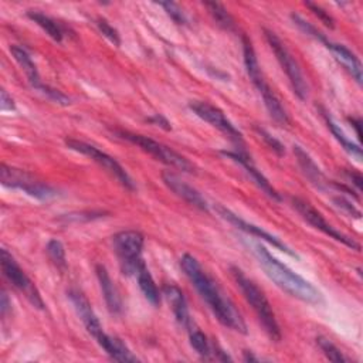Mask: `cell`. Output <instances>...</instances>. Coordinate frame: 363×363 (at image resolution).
Listing matches in <instances>:
<instances>
[{"label":"cell","mask_w":363,"mask_h":363,"mask_svg":"<svg viewBox=\"0 0 363 363\" xmlns=\"http://www.w3.org/2000/svg\"><path fill=\"white\" fill-rule=\"evenodd\" d=\"M65 145L75 150V152H79L88 157H91L94 162H96L101 167H104L109 174H112L123 187L129 189V190H133L135 189V184H133V180L130 179V176L128 174V172L119 164V162H116L112 156L106 155L105 152H102L101 149H98L96 146L91 145V143H86V142H82V140H78V139H67L65 140Z\"/></svg>","instance_id":"9c48e42d"},{"label":"cell","mask_w":363,"mask_h":363,"mask_svg":"<svg viewBox=\"0 0 363 363\" xmlns=\"http://www.w3.org/2000/svg\"><path fill=\"white\" fill-rule=\"evenodd\" d=\"M95 271H96V278H98L108 311L115 315L119 313L122 311V299L118 292V288L115 286V282L111 279V277L104 265L98 264Z\"/></svg>","instance_id":"e0dca14e"},{"label":"cell","mask_w":363,"mask_h":363,"mask_svg":"<svg viewBox=\"0 0 363 363\" xmlns=\"http://www.w3.org/2000/svg\"><path fill=\"white\" fill-rule=\"evenodd\" d=\"M138 284H139V288L140 291L143 292L145 298L153 305V306H157L159 302H160V294H159V289L150 275V272L147 271L146 267H142L138 274Z\"/></svg>","instance_id":"d4e9b609"},{"label":"cell","mask_w":363,"mask_h":363,"mask_svg":"<svg viewBox=\"0 0 363 363\" xmlns=\"http://www.w3.org/2000/svg\"><path fill=\"white\" fill-rule=\"evenodd\" d=\"M251 248L267 277L284 292L308 303H319L322 301L320 292L309 281L272 257L265 247L261 244H251Z\"/></svg>","instance_id":"7a4b0ae2"},{"label":"cell","mask_w":363,"mask_h":363,"mask_svg":"<svg viewBox=\"0 0 363 363\" xmlns=\"http://www.w3.org/2000/svg\"><path fill=\"white\" fill-rule=\"evenodd\" d=\"M0 177H1V183L4 186L23 190L28 196L35 197L38 200H50L57 196V191L52 187L37 180L30 173L20 170V169H14V167L1 164Z\"/></svg>","instance_id":"52a82bcc"},{"label":"cell","mask_w":363,"mask_h":363,"mask_svg":"<svg viewBox=\"0 0 363 363\" xmlns=\"http://www.w3.org/2000/svg\"><path fill=\"white\" fill-rule=\"evenodd\" d=\"M115 133L119 138L139 146L142 150L147 152L155 159H157V160H160V162H163L169 166L177 167V169L184 170V172H193V169H194L193 164L186 157H183L182 155H179L177 152L170 149L169 146H166L163 143H159V142H156V140H153V139H150L145 135L132 133V132H128V130H115Z\"/></svg>","instance_id":"8992f818"},{"label":"cell","mask_w":363,"mask_h":363,"mask_svg":"<svg viewBox=\"0 0 363 363\" xmlns=\"http://www.w3.org/2000/svg\"><path fill=\"white\" fill-rule=\"evenodd\" d=\"M346 176L349 177V180H352V183L356 186V189H357V190H360V189H362V182H363V180H362L360 173L353 172V170H352V172L349 170V172L346 173Z\"/></svg>","instance_id":"f35d334b"},{"label":"cell","mask_w":363,"mask_h":363,"mask_svg":"<svg viewBox=\"0 0 363 363\" xmlns=\"http://www.w3.org/2000/svg\"><path fill=\"white\" fill-rule=\"evenodd\" d=\"M180 267L189 281L194 285L200 296L210 306L218 322L235 332L247 333V326L240 312L234 308L231 301L224 296L220 286L214 282L211 277L207 275L200 262L193 255L184 254L180 258Z\"/></svg>","instance_id":"6da1fadb"},{"label":"cell","mask_w":363,"mask_h":363,"mask_svg":"<svg viewBox=\"0 0 363 363\" xmlns=\"http://www.w3.org/2000/svg\"><path fill=\"white\" fill-rule=\"evenodd\" d=\"M47 254L50 259L57 265V268H65V250L60 240H50L47 244Z\"/></svg>","instance_id":"f546056e"},{"label":"cell","mask_w":363,"mask_h":363,"mask_svg":"<svg viewBox=\"0 0 363 363\" xmlns=\"http://www.w3.org/2000/svg\"><path fill=\"white\" fill-rule=\"evenodd\" d=\"M333 203H335V206H336L337 208H340L343 213H346V214H349V216H352V217L360 218V211H359L350 201H347L346 199H343V197H333Z\"/></svg>","instance_id":"e575fe53"},{"label":"cell","mask_w":363,"mask_h":363,"mask_svg":"<svg viewBox=\"0 0 363 363\" xmlns=\"http://www.w3.org/2000/svg\"><path fill=\"white\" fill-rule=\"evenodd\" d=\"M163 295L164 298L167 299L174 316H176V320L190 329L191 328V319H190V313H189V308H187V302H186V298L182 292L180 288L174 286V285H166L163 288Z\"/></svg>","instance_id":"d6986e66"},{"label":"cell","mask_w":363,"mask_h":363,"mask_svg":"<svg viewBox=\"0 0 363 363\" xmlns=\"http://www.w3.org/2000/svg\"><path fill=\"white\" fill-rule=\"evenodd\" d=\"M325 118H326V123H328V128L330 129V132L333 133V136L336 138V140L342 145V147L350 155V156H353V157H356V160H362V147L359 146V145H356L354 142H352L345 133H343V130L340 129V126H337L335 122H333V119L330 118V116H328L326 113H325Z\"/></svg>","instance_id":"484cf974"},{"label":"cell","mask_w":363,"mask_h":363,"mask_svg":"<svg viewBox=\"0 0 363 363\" xmlns=\"http://www.w3.org/2000/svg\"><path fill=\"white\" fill-rule=\"evenodd\" d=\"M10 309H11V302H10L9 296H7V292L3 289V291H1V301H0V311H1V316L4 318Z\"/></svg>","instance_id":"8d00e7d4"},{"label":"cell","mask_w":363,"mask_h":363,"mask_svg":"<svg viewBox=\"0 0 363 363\" xmlns=\"http://www.w3.org/2000/svg\"><path fill=\"white\" fill-rule=\"evenodd\" d=\"M0 106L3 111H14L16 109L13 98L4 89H1V92H0Z\"/></svg>","instance_id":"d590c367"},{"label":"cell","mask_w":363,"mask_h":363,"mask_svg":"<svg viewBox=\"0 0 363 363\" xmlns=\"http://www.w3.org/2000/svg\"><path fill=\"white\" fill-rule=\"evenodd\" d=\"M257 129V132L259 133V136L264 139V142L268 145V147H271L274 152H277L278 155H282L284 153V146H282V143L278 140V139H275L274 136H271L265 129H262V128H255Z\"/></svg>","instance_id":"836d02e7"},{"label":"cell","mask_w":363,"mask_h":363,"mask_svg":"<svg viewBox=\"0 0 363 363\" xmlns=\"http://www.w3.org/2000/svg\"><path fill=\"white\" fill-rule=\"evenodd\" d=\"M316 343H318V346L320 347V350L323 352V354H325L330 362L343 363V362H347V360H349V359L340 352V349H337L329 339L319 336V337L316 339Z\"/></svg>","instance_id":"f1b7e54d"},{"label":"cell","mask_w":363,"mask_h":363,"mask_svg":"<svg viewBox=\"0 0 363 363\" xmlns=\"http://www.w3.org/2000/svg\"><path fill=\"white\" fill-rule=\"evenodd\" d=\"M264 33H265L267 41H268L271 50L274 51L281 68L285 71V74L289 79L294 94L301 101H305L308 98V84L305 81V77H303L298 62L294 58V55L289 52L286 45L279 40V37L274 31L264 28Z\"/></svg>","instance_id":"5b68a950"},{"label":"cell","mask_w":363,"mask_h":363,"mask_svg":"<svg viewBox=\"0 0 363 363\" xmlns=\"http://www.w3.org/2000/svg\"><path fill=\"white\" fill-rule=\"evenodd\" d=\"M159 6H162L166 13L172 17V20L177 24H184L186 23V17H184V13L182 11V9L176 4V3H172V1H162L159 3Z\"/></svg>","instance_id":"1f68e13d"},{"label":"cell","mask_w":363,"mask_h":363,"mask_svg":"<svg viewBox=\"0 0 363 363\" xmlns=\"http://www.w3.org/2000/svg\"><path fill=\"white\" fill-rule=\"evenodd\" d=\"M242 55H244V65H245L247 75L250 77V79L255 85V88L259 89L267 82L262 77V72H261V68H259L252 43L245 35H242Z\"/></svg>","instance_id":"44dd1931"},{"label":"cell","mask_w":363,"mask_h":363,"mask_svg":"<svg viewBox=\"0 0 363 363\" xmlns=\"http://www.w3.org/2000/svg\"><path fill=\"white\" fill-rule=\"evenodd\" d=\"M291 201H292L294 208H295V210L302 216V218H303L306 223H309L312 227H315L316 230H319V231H322L323 234L329 235L330 238H333V240H336V241H339V242L347 245V247L352 248V250H359V248H360V245H359L354 240L349 238L347 235L342 234V233L337 231L335 227H332V225L323 218V216H322L316 208H313L308 201H305V200H302V199H298V197H294Z\"/></svg>","instance_id":"30bf717a"},{"label":"cell","mask_w":363,"mask_h":363,"mask_svg":"<svg viewBox=\"0 0 363 363\" xmlns=\"http://www.w3.org/2000/svg\"><path fill=\"white\" fill-rule=\"evenodd\" d=\"M189 339H190V345L191 347L203 357V359H211V345L210 342L207 340L206 335L199 330V329H193L190 328L189 329Z\"/></svg>","instance_id":"83f0119b"},{"label":"cell","mask_w":363,"mask_h":363,"mask_svg":"<svg viewBox=\"0 0 363 363\" xmlns=\"http://www.w3.org/2000/svg\"><path fill=\"white\" fill-rule=\"evenodd\" d=\"M204 6L207 7L208 13L211 14V17L214 18V21L224 30L227 31H234L235 30V23L234 18L231 17V14L220 4V3H214V1H206Z\"/></svg>","instance_id":"4316f807"},{"label":"cell","mask_w":363,"mask_h":363,"mask_svg":"<svg viewBox=\"0 0 363 363\" xmlns=\"http://www.w3.org/2000/svg\"><path fill=\"white\" fill-rule=\"evenodd\" d=\"M115 252L119 258L123 274H138V271L145 267L142 259V250L145 238L136 230H123L112 237Z\"/></svg>","instance_id":"277c9868"},{"label":"cell","mask_w":363,"mask_h":363,"mask_svg":"<svg viewBox=\"0 0 363 363\" xmlns=\"http://www.w3.org/2000/svg\"><path fill=\"white\" fill-rule=\"evenodd\" d=\"M95 340L106 352V354L116 362H136L138 360V357L135 354H132V352L126 347V345L118 337L109 336L105 332H102Z\"/></svg>","instance_id":"ffe728a7"},{"label":"cell","mask_w":363,"mask_h":363,"mask_svg":"<svg viewBox=\"0 0 363 363\" xmlns=\"http://www.w3.org/2000/svg\"><path fill=\"white\" fill-rule=\"evenodd\" d=\"M27 16L37 26H40L54 41H58V43L62 41L64 33H62V28L60 27V24L55 20H52L51 17H48L47 14H44L41 11H34V10H30L27 13Z\"/></svg>","instance_id":"cb8c5ba5"},{"label":"cell","mask_w":363,"mask_h":363,"mask_svg":"<svg viewBox=\"0 0 363 363\" xmlns=\"http://www.w3.org/2000/svg\"><path fill=\"white\" fill-rule=\"evenodd\" d=\"M230 269H231V274H233V278H234L235 284L241 289V292H242L245 301L248 302V305L255 312V315H257L258 320L261 322V325H262L264 330L267 332V335L274 342L281 340L279 325L277 322V318H275V313L272 311V306L268 302V299L264 295V292L238 267H231Z\"/></svg>","instance_id":"3957f363"},{"label":"cell","mask_w":363,"mask_h":363,"mask_svg":"<svg viewBox=\"0 0 363 363\" xmlns=\"http://www.w3.org/2000/svg\"><path fill=\"white\" fill-rule=\"evenodd\" d=\"M162 180L167 186L169 190H172L176 196H179L184 201H187L190 206L197 207L199 210H204V211L208 210V204H207L206 199L194 187H191L189 183L182 180L177 174H174L172 172H163Z\"/></svg>","instance_id":"4fadbf2b"},{"label":"cell","mask_w":363,"mask_h":363,"mask_svg":"<svg viewBox=\"0 0 363 363\" xmlns=\"http://www.w3.org/2000/svg\"><path fill=\"white\" fill-rule=\"evenodd\" d=\"M150 123H153V125H156V126H160V128H163V129H166V130H169L170 129V125H169V122L162 116V115H159V113H156V115H153V116H150L149 119H147Z\"/></svg>","instance_id":"74e56055"},{"label":"cell","mask_w":363,"mask_h":363,"mask_svg":"<svg viewBox=\"0 0 363 363\" xmlns=\"http://www.w3.org/2000/svg\"><path fill=\"white\" fill-rule=\"evenodd\" d=\"M10 52L13 54L14 60L17 61V64L21 67V69L24 71L30 85L35 89V91H40V88L44 85L40 79V75H38V71H37V67L34 64V61L31 60L30 54L23 48V47H18V45H11L10 47Z\"/></svg>","instance_id":"7402d4cb"},{"label":"cell","mask_w":363,"mask_h":363,"mask_svg":"<svg viewBox=\"0 0 363 363\" xmlns=\"http://www.w3.org/2000/svg\"><path fill=\"white\" fill-rule=\"evenodd\" d=\"M189 108L203 121H206L207 123H210L211 126L217 128L218 130H221L223 133H225L230 139H233L234 142L237 143H241L242 142V138H241V132L227 119V116L224 115V112L206 102V101H190L189 102Z\"/></svg>","instance_id":"8fae6325"},{"label":"cell","mask_w":363,"mask_h":363,"mask_svg":"<svg viewBox=\"0 0 363 363\" xmlns=\"http://www.w3.org/2000/svg\"><path fill=\"white\" fill-rule=\"evenodd\" d=\"M96 27H98V30H99V33L105 37V38H108L112 44H115L116 47L118 45H121V38H119V33L116 31V28H113L105 18H98L96 20Z\"/></svg>","instance_id":"4dcf8cb0"},{"label":"cell","mask_w":363,"mask_h":363,"mask_svg":"<svg viewBox=\"0 0 363 363\" xmlns=\"http://www.w3.org/2000/svg\"><path fill=\"white\" fill-rule=\"evenodd\" d=\"M306 4V7H309L311 9V11L326 26V27H330V28H333L335 27V24H333V18L329 16V13L328 11H325L320 6H318V4H313V3H311V1H306L305 3Z\"/></svg>","instance_id":"d6a6232c"},{"label":"cell","mask_w":363,"mask_h":363,"mask_svg":"<svg viewBox=\"0 0 363 363\" xmlns=\"http://www.w3.org/2000/svg\"><path fill=\"white\" fill-rule=\"evenodd\" d=\"M224 156H227V157H230V159H233V160H235L237 163H240L242 167H244V170L251 176V179L254 180V183L267 194V196H269L271 199H274V200H281V196L278 194V191L271 186V183L268 182V179L261 173V170H258L257 169V166L252 163V160H251V157L245 153V152H231V150H223L221 152Z\"/></svg>","instance_id":"9a60e30c"},{"label":"cell","mask_w":363,"mask_h":363,"mask_svg":"<svg viewBox=\"0 0 363 363\" xmlns=\"http://www.w3.org/2000/svg\"><path fill=\"white\" fill-rule=\"evenodd\" d=\"M326 45L328 50L332 51L333 57L342 64V67L354 78V81L357 84H362V64L359 61V58L343 44H337V43H332L326 38V41L323 43Z\"/></svg>","instance_id":"ac0fdd59"},{"label":"cell","mask_w":363,"mask_h":363,"mask_svg":"<svg viewBox=\"0 0 363 363\" xmlns=\"http://www.w3.org/2000/svg\"><path fill=\"white\" fill-rule=\"evenodd\" d=\"M214 208H216V211L218 213V216H220L221 218L227 220L230 224L235 225L238 230H241V231H244V233H247V234L255 235V237H258V238H261V240L269 242L272 247L278 248L279 251H284L285 254H288V255H291V257H294V258H298V255H296L288 245H285L279 238H277L275 235H272V234H269L268 231L262 230L261 227H258V225H255V224H252V223H248V221L242 220L241 217H238L237 214H234L231 210L225 208L224 206L217 204Z\"/></svg>","instance_id":"7c38bea8"},{"label":"cell","mask_w":363,"mask_h":363,"mask_svg":"<svg viewBox=\"0 0 363 363\" xmlns=\"http://www.w3.org/2000/svg\"><path fill=\"white\" fill-rule=\"evenodd\" d=\"M0 262H1V271H3L4 277L9 279V282L14 288H17L34 308L44 309V301H43L37 286L27 277V274L20 268V265L17 264L14 257L6 248H1Z\"/></svg>","instance_id":"ba28073f"},{"label":"cell","mask_w":363,"mask_h":363,"mask_svg":"<svg viewBox=\"0 0 363 363\" xmlns=\"http://www.w3.org/2000/svg\"><path fill=\"white\" fill-rule=\"evenodd\" d=\"M68 298H69L77 315L82 320L85 329L88 330V333L92 335L96 339L104 330H102L99 319L96 318V315H95L89 301L86 299V296L82 292L77 291V289H71V291H68Z\"/></svg>","instance_id":"5bb4252c"},{"label":"cell","mask_w":363,"mask_h":363,"mask_svg":"<svg viewBox=\"0 0 363 363\" xmlns=\"http://www.w3.org/2000/svg\"><path fill=\"white\" fill-rule=\"evenodd\" d=\"M294 153L296 157V162L305 174V177L318 189L325 190L329 187V182L326 180L325 174L322 173L320 167L313 162V159L309 156L308 152H305L299 145H294Z\"/></svg>","instance_id":"2e32d148"},{"label":"cell","mask_w":363,"mask_h":363,"mask_svg":"<svg viewBox=\"0 0 363 363\" xmlns=\"http://www.w3.org/2000/svg\"><path fill=\"white\" fill-rule=\"evenodd\" d=\"M258 92L261 94L262 99H264V105L269 113V116L279 125H289V116L286 113V111L284 109L281 101L278 99V96L274 94V91L269 88L268 84H264Z\"/></svg>","instance_id":"603a6c76"},{"label":"cell","mask_w":363,"mask_h":363,"mask_svg":"<svg viewBox=\"0 0 363 363\" xmlns=\"http://www.w3.org/2000/svg\"><path fill=\"white\" fill-rule=\"evenodd\" d=\"M349 122H350L352 126L354 128L356 135L360 138V119H357V118H349Z\"/></svg>","instance_id":"ab89813d"}]
</instances>
